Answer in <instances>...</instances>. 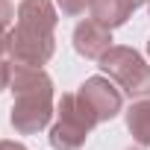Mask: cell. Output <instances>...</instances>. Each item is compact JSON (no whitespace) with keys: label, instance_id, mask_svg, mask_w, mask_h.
Wrapping results in <instances>:
<instances>
[{"label":"cell","instance_id":"cell-1","mask_svg":"<svg viewBox=\"0 0 150 150\" xmlns=\"http://www.w3.org/2000/svg\"><path fill=\"white\" fill-rule=\"evenodd\" d=\"M56 6L50 0H21L18 24L9 30V59L12 65L41 68L56 53Z\"/></svg>","mask_w":150,"mask_h":150},{"label":"cell","instance_id":"cell-2","mask_svg":"<svg viewBox=\"0 0 150 150\" xmlns=\"http://www.w3.org/2000/svg\"><path fill=\"white\" fill-rule=\"evenodd\" d=\"M9 91L15 97L9 124L18 135L41 132L53 118V80L47 71L30 65H12Z\"/></svg>","mask_w":150,"mask_h":150},{"label":"cell","instance_id":"cell-3","mask_svg":"<svg viewBox=\"0 0 150 150\" xmlns=\"http://www.w3.org/2000/svg\"><path fill=\"white\" fill-rule=\"evenodd\" d=\"M56 124L50 127V147L53 150H80L88 138V132L97 127V115L91 106L77 94H62L56 103Z\"/></svg>","mask_w":150,"mask_h":150},{"label":"cell","instance_id":"cell-4","mask_svg":"<svg viewBox=\"0 0 150 150\" xmlns=\"http://www.w3.org/2000/svg\"><path fill=\"white\" fill-rule=\"evenodd\" d=\"M100 68L109 80H115L124 94L129 97H150V65L141 59V53H135L132 47H109L100 59Z\"/></svg>","mask_w":150,"mask_h":150},{"label":"cell","instance_id":"cell-5","mask_svg":"<svg viewBox=\"0 0 150 150\" xmlns=\"http://www.w3.org/2000/svg\"><path fill=\"white\" fill-rule=\"evenodd\" d=\"M80 97L91 106V112L97 115V124L118 118L124 109V94H121V88L112 86L109 77H88L80 86Z\"/></svg>","mask_w":150,"mask_h":150},{"label":"cell","instance_id":"cell-6","mask_svg":"<svg viewBox=\"0 0 150 150\" xmlns=\"http://www.w3.org/2000/svg\"><path fill=\"white\" fill-rule=\"evenodd\" d=\"M109 47H112V30L109 27H103L94 18L77 24V30H74V50L83 59H100Z\"/></svg>","mask_w":150,"mask_h":150},{"label":"cell","instance_id":"cell-7","mask_svg":"<svg viewBox=\"0 0 150 150\" xmlns=\"http://www.w3.org/2000/svg\"><path fill=\"white\" fill-rule=\"evenodd\" d=\"M88 9H91L94 21H100L103 27L115 30V27L127 24V18L135 12V3L132 0H91Z\"/></svg>","mask_w":150,"mask_h":150},{"label":"cell","instance_id":"cell-8","mask_svg":"<svg viewBox=\"0 0 150 150\" xmlns=\"http://www.w3.org/2000/svg\"><path fill=\"white\" fill-rule=\"evenodd\" d=\"M127 129L141 147H150V100L141 97L127 109Z\"/></svg>","mask_w":150,"mask_h":150},{"label":"cell","instance_id":"cell-9","mask_svg":"<svg viewBox=\"0 0 150 150\" xmlns=\"http://www.w3.org/2000/svg\"><path fill=\"white\" fill-rule=\"evenodd\" d=\"M56 3H59V9H62L65 15H83L91 0H56Z\"/></svg>","mask_w":150,"mask_h":150},{"label":"cell","instance_id":"cell-10","mask_svg":"<svg viewBox=\"0 0 150 150\" xmlns=\"http://www.w3.org/2000/svg\"><path fill=\"white\" fill-rule=\"evenodd\" d=\"M12 18H15V6L9 0H0V27H9Z\"/></svg>","mask_w":150,"mask_h":150},{"label":"cell","instance_id":"cell-11","mask_svg":"<svg viewBox=\"0 0 150 150\" xmlns=\"http://www.w3.org/2000/svg\"><path fill=\"white\" fill-rule=\"evenodd\" d=\"M9 80H12V65L0 59V91L9 88Z\"/></svg>","mask_w":150,"mask_h":150},{"label":"cell","instance_id":"cell-12","mask_svg":"<svg viewBox=\"0 0 150 150\" xmlns=\"http://www.w3.org/2000/svg\"><path fill=\"white\" fill-rule=\"evenodd\" d=\"M3 53H9V30L0 27V56Z\"/></svg>","mask_w":150,"mask_h":150},{"label":"cell","instance_id":"cell-13","mask_svg":"<svg viewBox=\"0 0 150 150\" xmlns=\"http://www.w3.org/2000/svg\"><path fill=\"white\" fill-rule=\"evenodd\" d=\"M0 150H27L21 141H0Z\"/></svg>","mask_w":150,"mask_h":150},{"label":"cell","instance_id":"cell-14","mask_svg":"<svg viewBox=\"0 0 150 150\" xmlns=\"http://www.w3.org/2000/svg\"><path fill=\"white\" fill-rule=\"evenodd\" d=\"M132 3H135V9H138V6H144V3H150V0H132Z\"/></svg>","mask_w":150,"mask_h":150},{"label":"cell","instance_id":"cell-15","mask_svg":"<svg viewBox=\"0 0 150 150\" xmlns=\"http://www.w3.org/2000/svg\"><path fill=\"white\" fill-rule=\"evenodd\" d=\"M129 150H141V147H129Z\"/></svg>","mask_w":150,"mask_h":150},{"label":"cell","instance_id":"cell-16","mask_svg":"<svg viewBox=\"0 0 150 150\" xmlns=\"http://www.w3.org/2000/svg\"><path fill=\"white\" fill-rule=\"evenodd\" d=\"M147 53H150V41H147Z\"/></svg>","mask_w":150,"mask_h":150}]
</instances>
